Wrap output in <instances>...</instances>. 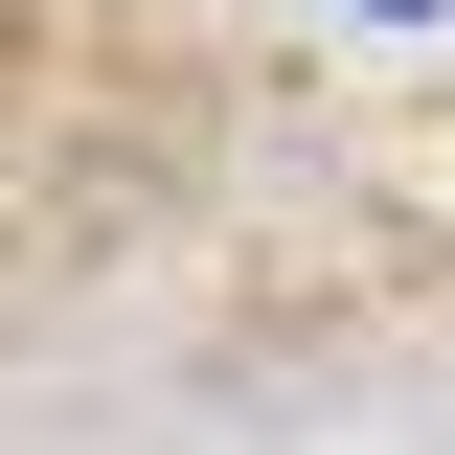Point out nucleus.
I'll return each instance as SVG.
<instances>
[{
    "instance_id": "obj_1",
    "label": "nucleus",
    "mask_w": 455,
    "mask_h": 455,
    "mask_svg": "<svg viewBox=\"0 0 455 455\" xmlns=\"http://www.w3.org/2000/svg\"><path fill=\"white\" fill-rule=\"evenodd\" d=\"M364 23H433V0H364Z\"/></svg>"
}]
</instances>
